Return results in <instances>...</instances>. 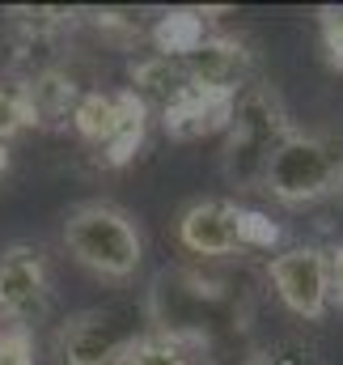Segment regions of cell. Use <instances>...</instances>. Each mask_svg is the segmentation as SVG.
I'll return each instance as SVG.
<instances>
[{"instance_id":"6da1fadb","label":"cell","mask_w":343,"mask_h":365,"mask_svg":"<svg viewBox=\"0 0 343 365\" xmlns=\"http://www.w3.org/2000/svg\"><path fill=\"white\" fill-rule=\"evenodd\" d=\"M149 331L195 344L199 353H233L255 323V289L246 276H212L199 268H162L144 293Z\"/></svg>"},{"instance_id":"7a4b0ae2","label":"cell","mask_w":343,"mask_h":365,"mask_svg":"<svg viewBox=\"0 0 343 365\" xmlns=\"http://www.w3.org/2000/svg\"><path fill=\"white\" fill-rule=\"evenodd\" d=\"M292 119L280 102V93L263 81H250L233 98V119L225 128V179L238 191H263V175L275 158V149L288 140Z\"/></svg>"},{"instance_id":"3957f363","label":"cell","mask_w":343,"mask_h":365,"mask_svg":"<svg viewBox=\"0 0 343 365\" xmlns=\"http://www.w3.org/2000/svg\"><path fill=\"white\" fill-rule=\"evenodd\" d=\"M64 247L68 255L106 280H132L144 264V238L127 208L110 200H85L64 217Z\"/></svg>"},{"instance_id":"277c9868","label":"cell","mask_w":343,"mask_h":365,"mask_svg":"<svg viewBox=\"0 0 343 365\" xmlns=\"http://www.w3.org/2000/svg\"><path fill=\"white\" fill-rule=\"evenodd\" d=\"M343 187V140L331 132H301L292 128L288 140L275 149L267 175H263V191L288 208L327 200Z\"/></svg>"},{"instance_id":"5b68a950","label":"cell","mask_w":343,"mask_h":365,"mask_svg":"<svg viewBox=\"0 0 343 365\" xmlns=\"http://www.w3.org/2000/svg\"><path fill=\"white\" fill-rule=\"evenodd\" d=\"M178 242L199 259H225L233 251H271L280 230L263 212L238 208L233 200H195L178 217Z\"/></svg>"},{"instance_id":"8992f818","label":"cell","mask_w":343,"mask_h":365,"mask_svg":"<svg viewBox=\"0 0 343 365\" xmlns=\"http://www.w3.org/2000/svg\"><path fill=\"white\" fill-rule=\"evenodd\" d=\"M149 331L144 306L136 302H106L73 314L60 327L56 353L64 365H123L132 344Z\"/></svg>"},{"instance_id":"52a82bcc","label":"cell","mask_w":343,"mask_h":365,"mask_svg":"<svg viewBox=\"0 0 343 365\" xmlns=\"http://www.w3.org/2000/svg\"><path fill=\"white\" fill-rule=\"evenodd\" d=\"M267 280L275 297L305 323H322L331 310V268L318 247H288L267 259Z\"/></svg>"},{"instance_id":"ba28073f","label":"cell","mask_w":343,"mask_h":365,"mask_svg":"<svg viewBox=\"0 0 343 365\" xmlns=\"http://www.w3.org/2000/svg\"><path fill=\"white\" fill-rule=\"evenodd\" d=\"M51 306L47 255L34 242H13L0 251V319L9 327H34Z\"/></svg>"},{"instance_id":"9c48e42d","label":"cell","mask_w":343,"mask_h":365,"mask_svg":"<svg viewBox=\"0 0 343 365\" xmlns=\"http://www.w3.org/2000/svg\"><path fill=\"white\" fill-rule=\"evenodd\" d=\"M73 26H77L73 9H13L4 21V34H9L13 60H26L34 73H47V68H56L51 56L64 47Z\"/></svg>"},{"instance_id":"30bf717a","label":"cell","mask_w":343,"mask_h":365,"mask_svg":"<svg viewBox=\"0 0 343 365\" xmlns=\"http://www.w3.org/2000/svg\"><path fill=\"white\" fill-rule=\"evenodd\" d=\"M191 77V86H204V90H221V93H242L250 86V73H255V56L242 38H229V34H204V43L178 60Z\"/></svg>"},{"instance_id":"8fae6325","label":"cell","mask_w":343,"mask_h":365,"mask_svg":"<svg viewBox=\"0 0 343 365\" xmlns=\"http://www.w3.org/2000/svg\"><path fill=\"white\" fill-rule=\"evenodd\" d=\"M233 98L238 93H221V90H204V86H186L162 110V123L174 140H199L212 132H225L233 119Z\"/></svg>"},{"instance_id":"7c38bea8","label":"cell","mask_w":343,"mask_h":365,"mask_svg":"<svg viewBox=\"0 0 343 365\" xmlns=\"http://www.w3.org/2000/svg\"><path fill=\"white\" fill-rule=\"evenodd\" d=\"M136 102H140V98L132 90H89V93H81V102H77V110H73V128H77V136H81L85 145L106 149L110 136L123 128V119L132 115Z\"/></svg>"},{"instance_id":"4fadbf2b","label":"cell","mask_w":343,"mask_h":365,"mask_svg":"<svg viewBox=\"0 0 343 365\" xmlns=\"http://www.w3.org/2000/svg\"><path fill=\"white\" fill-rule=\"evenodd\" d=\"M21 93H26V106H30V115H34V128L38 123H73V110H77V102H81V86L64 73V68H47V73H34V77H26L21 81Z\"/></svg>"},{"instance_id":"5bb4252c","label":"cell","mask_w":343,"mask_h":365,"mask_svg":"<svg viewBox=\"0 0 343 365\" xmlns=\"http://www.w3.org/2000/svg\"><path fill=\"white\" fill-rule=\"evenodd\" d=\"M127 90L136 93L149 110L157 106V110H166L178 93L191 86V77H186V68L178 64V60H170V56H144V60H132V68H127Z\"/></svg>"},{"instance_id":"9a60e30c","label":"cell","mask_w":343,"mask_h":365,"mask_svg":"<svg viewBox=\"0 0 343 365\" xmlns=\"http://www.w3.org/2000/svg\"><path fill=\"white\" fill-rule=\"evenodd\" d=\"M204 34H208V30H204V17L191 13V9H174V13H166V17H157V26L149 30L157 56H170V60L191 56V51L204 43Z\"/></svg>"},{"instance_id":"2e32d148","label":"cell","mask_w":343,"mask_h":365,"mask_svg":"<svg viewBox=\"0 0 343 365\" xmlns=\"http://www.w3.org/2000/svg\"><path fill=\"white\" fill-rule=\"evenodd\" d=\"M123 365H208V353H199L195 344L174 340V336H162V331H144L132 344Z\"/></svg>"},{"instance_id":"e0dca14e","label":"cell","mask_w":343,"mask_h":365,"mask_svg":"<svg viewBox=\"0 0 343 365\" xmlns=\"http://www.w3.org/2000/svg\"><path fill=\"white\" fill-rule=\"evenodd\" d=\"M144 136H149V106H144V102H136V106H132V115L123 119V128L110 136V145H106V149H97L102 166H110V170L127 166V162L144 149Z\"/></svg>"},{"instance_id":"ac0fdd59","label":"cell","mask_w":343,"mask_h":365,"mask_svg":"<svg viewBox=\"0 0 343 365\" xmlns=\"http://www.w3.org/2000/svg\"><path fill=\"white\" fill-rule=\"evenodd\" d=\"M21 128H34V115L26 106L21 86H0V140L17 136Z\"/></svg>"},{"instance_id":"d6986e66","label":"cell","mask_w":343,"mask_h":365,"mask_svg":"<svg viewBox=\"0 0 343 365\" xmlns=\"http://www.w3.org/2000/svg\"><path fill=\"white\" fill-rule=\"evenodd\" d=\"M38 361V344H34V327H0V365H34Z\"/></svg>"},{"instance_id":"ffe728a7","label":"cell","mask_w":343,"mask_h":365,"mask_svg":"<svg viewBox=\"0 0 343 365\" xmlns=\"http://www.w3.org/2000/svg\"><path fill=\"white\" fill-rule=\"evenodd\" d=\"M258 353H263V365H318V349L301 336H280L275 344H267Z\"/></svg>"},{"instance_id":"44dd1931","label":"cell","mask_w":343,"mask_h":365,"mask_svg":"<svg viewBox=\"0 0 343 365\" xmlns=\"http://www.w3.org/2000/svg\"><path fill=\"white\" fill-rule=\"evenodd\" d=\"M318 30H322V51H327V64L343 68V4H327L318 13Z\"/></svg>"},{"instance_id":"7402d4cb","label":"cell","mask_w":343,"mask_h":365,"mask_svg":"<svg viewBox=\"0 0 343 365\" xmlns=\"http://www.w3.org/2000/svg\"><path fill=\"white\" fill-rule=\"evenodd\" d=\"M93 26H97V34H106L115 47H132V43H140V34H144L132 13H97Z\"/></svg>"},{"instance_id":"603a6c76","label":"cell","mask_w":343,"mask_h":365,"mask_svg":"<svg viewBox=\"0 0 343 365\" xmlns=\"http://www.w3.org/2000/svg\"><path fill=\"white\" fill-rule=\"evenodd\" d=\"M327 268H331V302L343 306V242L335 251H327Z\"/></svg>"},{"instance_id":"cb8c5ba5","label":"cell","mask_w":343,"mask_h":365,"mask_svg":"<svg viewBox=\"0 0 343 365\" xmlns=\"http://www.w3.org/2000/svg\"><path fill=\"white\" fill-rule=\"evenodd\" d=\"M208 365H263V353L258 349H233V353H221Z\"/></svg>"},{"instance_id":"d4e9b609","label":"cell","mask_w":343,"mask_h":365,"mask_svg":"<svg viewBox=\"0 0 343 365\" xmlns=\"http://www.w3.org/2000/svg\"><path fill=\"white\" fill-rule=\"evenodd\" d=\"M4 170H9V140H0V179H4Z\"/></svg>"}]
</instances>
